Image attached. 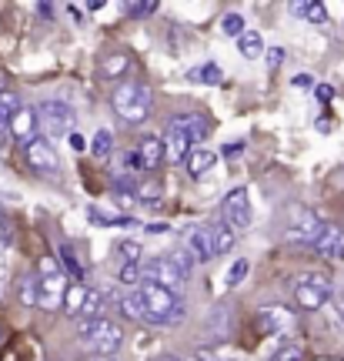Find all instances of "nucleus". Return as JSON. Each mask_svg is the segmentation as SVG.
Returning a JSON list of instances; mask_svg holds the SVG:
<instances>
[{
  "mask_svg": "<svg viewBox=\"0 0 344 361\" xmlns=\"http://www.w3.org/2000/svg\"><path fill=\"white\" fill-rule=\"evenodd\" d=\"M268 64H271V71H278V67L284 64V51H281V47H274V51L268 54Z\"/></svg>",
  "mask_w": 344,
  "mask_h": 361,
  "instance_id": "38",
  "label": "nucleus"
},
{
  "mask_svg": "<svg viewBox=\"0 0 344 361\" xmlns=\"http://www.w3.org/2000/svg\"><path fill=\"white\" fill-rule=\"evenodd\" d=\"M137 295H140V308H144V322L174 324L184 318V301H180L174 291H164V288H157V284L140 281Z\"/></svg>",
  "mask_w": 344,
  "mask_h": 361,
  "instance_id": "1",
  "label": "nucleus"
},
{
  "mask_svg": "<svg viewBox=\"0 0 344 361\" xmlns=\"http://www.w3.org/2000/svg\"><path fill=\"white\" fill-rule=\"evenodd\" d=\"M184 245L197 261H211L214 258V245H211V228H188L184 234Z\"/></svg>",
  "mask_w": 344,
  "mask_h": 361,
  "instance_id": "17",
  "label": "nucleus"
},
{
  "mask_svg": "<svg viewBox=\"0 0 344 361\" xmlns=\"http://www.w3.org/2000/svg\"><path fill=\"white\" fill-rule=\"evenodd\" d=\"M111 107H114V114L124 121V124H144L147 117H151V107H154V97L147 87H140V84H121L114 90V97H111Z\"/></svg>",
  "mask_w": 344,
  "mask_h": 361,
  "instance_id": "2",
  "label": "nucleus"
},
{
  "mask_svg": "<svg viewBox=\"0 0 344 361\" xmlns=\"http://www.w3.org/2000/svg\"><path fill=\"white\" fill-rule=\"evenodd\" d=\"M171 121H178L180 130L191 137L194 147H201V144L207 141V134H211V124H207L201 114H178V117H171Z\"/></svg>",
  "mask_w": 344,
  "mask_h": 361,
  "instance_id": "18",
  "label": "nucleus"
},
{
  "mask_svg": "<svg viewBox=\"0 0 344 361\" xmlns=\"http://www.w3.org/2000/svg\"><path fill=\"white\" fill-rule=\"evenodd\" d=\"M294 301L305 311L324 308V305L331 301V278H328V274H318V271L297 278V284H294Z\"/></svg>",
  "mask_w": 344,
  "mask_h": 361,
  "instance_id": "6",
  "label": "nucleus"
},
{
  "mask_svg": "<svg viewBox=\"0 0 344 361\" xmlns=\"http://www.w3.org/2000/svg\"><path fill=\"white\" fill-rule=\"evenodd\" d=\"M194 358H197V361H214V355H211V351H197Z\"/></svg>",
  "mask_w": 344,
  "mask_h": 361,
  "instance_id": "46",
  "label": "nucleus"
},
{
  "mask_svg": "<svg viewBox=\"0 0 344 361\" xmlns=\"http://www.w3.org/2000/svg\"><path fill=\"white\" fill-rule=\"evenodd\" d=\"M128 67H130V61L124 57V54H111V57H104V61H101V78H107V80L121 78Z\"/></svg>",
  "mask_w": 344,
  "mask_h": 361,
  "instance_id": "23",
  "label": "nucleus"
},
{
  "mask_svg": "<svg viewBox=\"0 0 344 361\" xmlns=\"http://www.w3.org/2000/svg\"><path fill=\"white\" fill-rule=\"evenodd\" d=\"M134 197H137L140 204H157V201H161V184H147V180H144V184H134Z\"/></svg>",
  "mask_w": 344,
  "mask_h": 361,
  "instance_id": "28",
  "label": "nucleus"
},
{
  "mask_svg": "<svg viewBox=\"0 0 344 361\" xmlns=\"http://www.w3.org/2000/svg\"><path fill=\"white\" fill-rule=\"evenodd\" d=\"M221 151H224V157H228V161H231V157H241L244 144H241V141H238V144H224V147H221Z\"/></svg>",
  "mask_w": 344,
  "mask_h": 361,
  "instance_id": "39",
  "label": "nucleus"
},
{
  "mask_svg": "<svg viewBox=\"0 0 344 361\" xmlns=\"http://www.w3.org/2000/svg\"><path fill=\"white\" fill-rule=\"evenodd\" d=\"M0 341H4V335H0Z\"/></svg>",
  "mask_w": 344,
  "mask_h": 361,
  "instance_id": "52",
  "label": "nucleus"
},
{
  "mask_svg": "<svg viewBox=\"0 0 344 361\" xmlns=\"http://www.w3.org/2000/svg\"><path fill=\"white\" fill-rule=\"evenodd\" d=\"M77 331H80V341H84L97 358H111V355L124 345V331H121V324L107 322V318L77 322Z\"/></svg>",
  "mask_w": 344,
  "mask_h": 361,
  "instance_id": "3",
  "label": "nucleus"
},
{
  "mask_svg": "<svg viewBox=\"0 0 344 361\" xmlns=\"http://www.w3.org/2000/svg\"><path fill=\"white\" fill-rule=\"evenodd\" d=\"M37 13H40V17H47V20H51V13H54V4H37Z\"/></svg>",
  "mask_w": 344,
  "mask_h": 361,
  "instance_id": "43",
  "label": "nucleus"
},
{
  "mask_svg": "<svg viewBox=\"0 0 344 361\" xmlns=\"http://www.w3.org/2000/svg\"><path fill=\"white\" fill-rule=\"evenodd\" d=\"M154 11H157V4H154V0H140V4H124V13H128V17H134V20H140V17H151Z\"/></svg>",
  "mask_w": 344,
  "mask_h": 361,
  "instance_id": "33",
  "label": "nucleus"
},
{
  "mask_svg": "<svg viewBox=\"0 0 344 361\" xmlns=\"http://www.w3.org/2000/svg\"><path fill=\"white\" fill-rule=\"evenodd\" d=\"M37 121H44L47 134H70L74 128V107L61 97H51L37 107Z\"/></svg>",
  "mask_w": 344,
  "mask_h": 361,
  "instance_id": "8",
  "label": "nucleus"
},
{
  "mask_svg": "<svg viewBox=\"0 0 344 361\" xmlns=\"http://www.w3.org/2000/svg\"><path fill=\"white\" fill-rule=\"evenodd\" d=\"M117 278H121V284H140V264H121Z\"/></svg>",
  "mask_w": 344,
  "mask_h": 361,
  "instance_id": "35",
  "label": "nucleus"
},
{
  "mask_svg": "<svg viewBox=\"0 0 344 361\" xmlns=\"http://www.w3.org/2000/svg\"><path fill=\"white\" fill-rule=\"evenodd\" d=\"M0 94H4V74H0Z\"/></svg>",
  "mask_w": 344,
  "mask_h": 361,
  "instance_id": "49",
  "label": "nucleus"
},
{
  "mask_svg": "<svg viewBox=\"0 0 344 361\" xmlns=\"http://www.w3.org/2000/svg\"><path fill=\"white\" fill-rule=\"evenodd\" d=\"M154 361H178L174 355H161V358H154Z\"/></svg>",
  "mask_w": 344,
  "mask_h": 361,
  "instance_id": "47",
  "label": "nucleus"
},
{
  "mask_svg": "<svg viewBox=\"0 0 344 361\" xmlns=\"http://www.w3.org/2000/svg\"><path fill=\"white\" fill-rule=\"evenodd\" d=\"M331 97H334V87H331V84H321V87H318V101H321V104H328Z\"/></svg>",
  "mask_w": 344,
  "mask_h": 361,
  "instance_id": "40",
  "label": "nucleus"
},
{
  "mask_svg": "<svg viewBox=\"0 0 344 361\" xmlns=\"http://www.w3.org/2000/svg\"><path fill=\"white\" fill-rule=\"evenodd\" d=\"M90 361H114V358H97V355H94V358H90Z\"/></svg>",
  "mask_w": 344,
  "mask_h": 361,
  "instance_id": "48",
  "label": "nucleus"
},
{
  "mask_svg": "<svg viewBox=\"0 0 344 361\" xmlns=\"http://www.w3.org/2000/svg\"><path fill=\"white\" fill-rule=\"evenodd\" d=\"M231 361H234V358H231Z\"/></svg>",
  "mask_w": 344,
  "mask_h": 361,
  "instance_id": "53",
  "label": "nucleus"
},
{
  "mask_svg": "<svg viewBox=\"0 0 344 361\" xmlns=\"http://www.w3.org/2000/svg\"><path fill=\"white\" fill-rule=\"evenodd\" d=\"M238 51H241V57L254 61V57L264 54V37H261L257 30H244L241 37H238Z\"/></svg>",
  "mask_w": 344,
  "mask_h": 361,
  "instance_id": "21",
  "label": "nucleus"
},
{
  "mask_svg": "<svg viewBox=\"0 0 344 361\" xmlns=\"http://www.w3.org/2000/svg\"><path fill=\"white\" fill-rule=\"evenodd\" d=\"M64 291H67V278L61 274L57 261L54 258H40L37 264V308L54 311L64 305Z\"/></svg>",
  "mask_w": 344,
  "mask_h": 361,
  "instance_id": "4",
  "label": "nucleus"
},
{
  "mask_svg": "<svg viewBox=\"0 0 344 361\" xmlns=\"http://www.w3.org/2000/svg\"><path fill=\"white\" fill-rule=\"evenodd\" d=\"M311 251H314L318 258H341L344 255V231L334 228V224H324L321 234L311 241Z\"/></svg>",
  "mask_w": 344,
  "mask_h": 361,
  "instance_id": "13",
  "label": "nucleus"
},
{
  "mask_svg": "<svg viewBox=\"0 0 344 361\" xmlns=\"http://www.w3.org/2000/svg\"><path fill=\"white\" fill-rule=\"evenodd\" d=\"M17 295H20V305H24V308H37V278H34V274H24L20 284H17Z\"/></svg>",
  "mask_w": 344,
  "mask_h": 361,
  "instance_id": "24",
  "label": "nucleus"
},
{
  "mask_svg": "<svg viewBox=\"0 0 344 361\" xmlns=\"http://www.w3.org/2000/svg\"><path fill=\"white\" fill-rule=\"evenodd\" d=\"M7 130L13 134V141H20V144L34 141V137H37V107H20V111L11 117Z\"/></svg>",
  "mask_w": 344,
  "mask_h": 361,
  "instance_id": "16",
  "label": "nucleus"
},
{
  "mask_svg": "<svg viewBox=\"0 0 344 361\" xmlns=\"http://www.w3.org/2000/svg\"><path fill=\"white\" fill-rule=\"evenodd\" d=\"M288 328H294V311L284 305H271V308L257 311V331L261 335H284Z\"/></svg>",
  "mask_w": 344,
  "mask_h": 361,
  "instance_id": "11",
  "label": "nucleus"
},
{
  "mask_svg": "<svg viewBox=\"0 0 344 361\" xmlns=\"http://www.w3.org/2000/svg\"><path fill=\"white\" fill-rule=\"evenodd\" d=\"M164 161V144H161V137H144V141L137 144V151H134V157H130V164L140 171H154L157 164Z\"/></svg>",
  "mask_w": 344,
  "mask_h": 361,
  "instance_id": "15",
  "label": "nucleus"
},
{
  "mask_svg": "<svg viewBox=\"0 0 344 361\" xmlns=\"http://www.w3.org/2000/svg\"><path fill=\"white\" fill-rule=\"evenodd\" d=\"M147 231H151V234H164L167 224H147Z\"/></svg>",
  "mask_w": 344,
  "mask_h": 361,
  "instance_id": "44",
  "label": "nucleus"
},
{
  "mask_svg": "<svg viewBox=\"0 0 344 361\" xmlns=\"http://www.w3.org/2000/svg\"><path fill=\"white\" fill-rule=\"evenodd\" d=\"M221 30H224L228 37H241L244 34V17L241 13H224V17H221Z\"/></svg>",
  "mask_w": 344,
  "mask_h": 361,
  "instance_id": "31",
  "label": "nucleus"
},
{
  "mask_svg": "<svg viewBox=\"0 0 344 361\" xmlns=\"http://www.w3.org/2000/svg\"><path fill=\"white\" fill-rule=\"evenodd\" d=\"M164 157L167 161H174V164H180V161H188V154H191V137H188V134H184V130H180V124L178 121H171V128H167V137L164 141Z\"/></svg>",
  "mask_w": 344,
  "mask_h": 361,
  "instance_id": "14",
  "label": "nucleus"
},
{
  "mask_svg": "<svg viewBox=\"0 0 344 361\" xmlns=\"http://www.w3.org/2000/svg\"><path fill=\"white\" fill-rule=\"evenodd\" d=\"M221 214H224V224L231 231H244L251 224V197L244 188H234V191L224 194L221 201Z\"/></svg>",
  "mask_w": 344,
  "mask_h": 361,
  "instance_id": "9",
  "label": "nucleus"
},
{
  "mask_svg": "<svg viewBox=\"0 0 344 361\" xmlns=\"http://www.w3.org/2000/svg\"><path fill=\"white\" fill-rule=\"evenodd\" d=\"M117 255H121L124 264H140V245L137 241H121V245H117Z\"/></svg>",
  "mask_w": 344,
  "mask_h": 361,
  "instance_id": "32",
  "label": "nucleus"
},
{
  "mask_svg": "<svg viewBox=\"0 0 344 361\" xmlns=\"http://www.w3.org/2000/svg\"><path fill=\"white\" fill-rule=\"evenodd\" d=\"M111 147H114V137H111V130H97V134H94V141H90V154L107 157V154H111Z\"/></svg>",
  "mask_w": 344,
  "mask_h": 361,
  "instance_id": "30",
  "label": "nucleus"
},
{
  "mask_svg": "<svg viewBox=\"0 0 344 361\" xmlns=\"http://www.w3.org/2000/svg\"><path fill=\"white\" fill-rule=\"evenodd\" d=\"M221 67L217 64H204V67H194L191 74H188V80H194V84H221Z\"/></svg>",
  "mask_w": 344,
  "mask_h": 361,
  "instance_id": "26",
  "label": "nucleus"
},
{
  "mask_svg": "<svg viewBox=\"0 0 344 361\" xmlns=\"http://www.w3.org/2000/svg\"><path fill=\"white\" fill-rule=\"evenodd\" d=\"M334 314H338V322L344 324V291L338 298H334Z\"/></svg>",
  "mask_w": 344,
  "mask_h": 361,
  "instance_id": "41",
  "label": "nucleus"
},
{
  "mask_svg": "<svg viewBox=\"0 0 344 361\" xmlns=\"http://www.w3.org/2000/svg\"><path fill=\"white\" fill-rule=\"evenodd\" d=\"M24 157L34 171H47V174H57L61 171V157L54 151V144L47 137H34V141L24 144Z\"/></svg>",
  "mask_w": 344,
  "mask_h": 361,
  "instance_id": "10",
  "label": "nucleus"
},
{
  "mask_svg": "<svg viewBox=\"0 0 344 361\" xmlns=\"http://www.w3.org/2000/svg\"><path fill=\"white\" fill-rule=\"evenodd\" d=\"M291 13L294 17H301V20H307V24H324V20H328V11H324V4H321V0L291 4Z\"/></svg>",
  "mask_w": 344,
  "mask_h": 361,
  "instance_id": "20",
  "label": "nucleus"
},
{
  "mask_svg": "<svg viewBox=\"0 0 344 361\" xmlns=\"http://www.w3.org/2000/svg\"><path fill=\"white\" fill-rule=\"evenodd\" d=\"M121 311H124V318H130V322H144V308H140V295H137V291L121 295Z\"/></svg>",
  "mask_w": 344,
  "mask_h": 361,
  "instance_id": "27",
  "label": "nucleus"
},
{
  "mask_svg": "<svg viewBox=\"0 0 344 361\" xmlns=\"http://www.w3.org/2000/svg\"><path fill=\"white\" fill-rule=\"evenodd\" d=\"M244 274H247V261L238 258L234 264H231V271H228V284H231V288H234V284H241Z\"/></svg>",
  "mask_w": 344,
  "mask_h": 361,
  "instance_id": "36",
  "label": "nucleus"
},
{
  "mask_svg": "<svg viewBox=\"0 0 344 361\" xmlns=\"http://www.w3.org/2000/svg\"><path fill=\"white\" fill-rule=\"evenodd\" d=\"M307 84H311V78H305V74H301V78H294V87H307Z\"/></svg>",
  "mask_w": 344,
  "mask_h": 361,
  "instance_id": "45",
  "label": "nucleus"
},
{
  "mask_svg": "<svg viewBox=\"0 0 344 361\" xmlns=\"http://www.w3.org/2000/svg\"><path fill=\"white\" fill-rule=\"evenodd\" d=\"M321 361H341V358H321Z\"/></svg>",
  "mask_w": 344,
  "mask_h": 361,
  "instance_id": "51",
  "label": "nucleus"
},
{
  "mask_svg": "<svg viewBox=\"0 0 344 361\" xmlns=\"http://www.w3.org/2000/svg\"><path fill=\"white\" fill-rule=\"evenodd\" d=\"M271 361H305V345H297V341H288V345H281Z\"/></svg>",
  "mask_w": 344,
  "mask_h": 361,
  "instance_id": "29",
  "label": "nucleus"
},
{
  "mask_svg": "<svg viewBox=\"0 0 344 361\" xmlns=\"http://www.w3.org/2000/svg\"><path fill=\"white\" fill-rule=\"evenodd\" d=\"M214 161H217V154L211 151V147H191V154H188V171H191V178H204L207 171L214 168Z\"/></svg>",
  "mask_w": 344,
  "mask_h": 361,
  "instance_id": "19",
  "label": "nucleus"
},
{
  "mask_svg": "<svg viewBox=\"0 0 344 361\" xmlns=\"http://www.w3.org/2000/svg\"><path fill=\"white\" fill-rule=\"evenodd\" d=\"M64 308L77 322H94V318H104V298L94 288H87V284L74 281L67 284L64 291Z\"/></svg>",
  "mask_w": 344,
  "mask_h": 361,
  "instance_id": "5",
  "label": "nucleus"
},
{
  "mask_svg": "<svg viewBox=\"0 0 344 361\" xmlns=\"http://www.w3.org/2000/svg\"><path fill=\"white\" fill-rule=\"evenodd\" d=\"M167 258L174 261V264H178V268L191 278V255H188V251H174V255H167Z\"/></svg>",
  "mask_w": 344,
  "mask_h": 361,
  "instance_id": "37",
  "label": "nucleus"
},
{
  "mask_svg": "<svg viewBox=\"0 0 344 361\" xmlns=\"http://www.w3.org/2000/svg\"><path fill=\"white\" fill-rule=\"evenodd\" d=\"M234 241H238V234L231 231L224 221L211 228V245H214V255H228L231 247H234Z\"/></svg>",
  "mask_w": 344,
  "mask_h": 361,
  "instance_id": "22",
  "label": "nucleus"
},
{
  "mask_svg": "<svg viewBox=\"0 0 344 361\" xmlns=\"http://www.w3.org/2000/svg\"><path fill=\"white\" fill-rule=\"evenodd\" d=\"M321 228H324V224H321L318 214L301 207V211H294V221H291V228H288V238L297 241V245H311V241L321 234Z\"/></svg>",
  "mask_w": 344,
  "mask_h": 361,
  "instance_id": "12",
  "label": "nucleus"
},
{
  "mask_svg": "<svg viewBox=\"0 0 344 361\" xmlns=\"http://www.w3.org/2000/svg\"><path fill=\"white\" fill-rule=\"evenodd\" d=\"M61 261H64V268L70 271V274H74V281H80V278H84V274H80V264H77V255H74V247L67 245H61Z\"/></svg>",
  "mask_w": 344,
  "mask_h": 361,
  "instance_id": "34",
  "label": "nucleus"
},
{
  "mask_svg": "<svg viewBox=\"0 0 344 361\" xmlns=\"http://www.w3.org/2000/svg\"><path fill=\"white\" fill-rule=\"evenodd\" d=\"M0 231H4V214H0Z\"/></svg>",
  "mask_w": 344,
  "mask_h": 361,
  "instance_id": "50",
  "label": "nucleus"
},
{
  "mask_svg": "<svg viewBox=\"0 0 344 361\" xmlns=\"http://www.w3.org/2000/svg\"><path fill=\"white\" fill-rule=\"evenodd\" d=\"M67 141H70V147H74V151H84V137H80V134H74V130H70V134H67Z\"/></svg>",
  "mask_w": 344,
  "mask_h": 361,
  "instance_id": "42",
  "label": "nucleus"
},
{
  "mask_svg": "<svg viewBox=\"0 0 344 361\" xmlns=\"http://www.w3.org/2000/svg\"><path fill=\"white\" fill-rule=\"evenodd\" d=\"M140 281L157 284V288H164V291H174V295H178V288L188 281V274H184L171 258H151L144 268H140Z\"/></svg>",
  "mask_w": 344,
  "mask_h": 361,
  "instance_id": "7",
  "label": "nucleus"
},
{
  "mask_svg": "<svg viewBox=\"0 0 344 361\" xmlns=\"http://www.w3.org/2000/svg\"><path fill=\"white\" fill-rule=\"evenodd\" d=\"M20 111V101H17V94H11V90H4L0 94V130H7V124H11V117Z\"/></svg>",
  "mask_w": 344,
  "mask_h": 361,
  "instance_id": "25",
  "label": "nucleus"
}]
</instances>
